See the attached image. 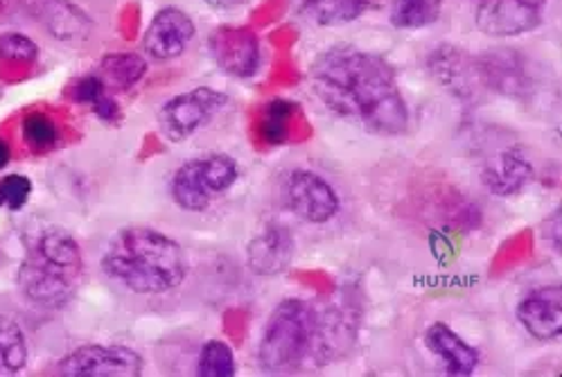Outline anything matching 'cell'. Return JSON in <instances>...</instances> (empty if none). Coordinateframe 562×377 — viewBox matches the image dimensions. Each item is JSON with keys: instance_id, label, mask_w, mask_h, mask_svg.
Segmentation results:
<instances>
[{"instance_id": "1", "label": "cell", "mask_w": 562, "mask_h": 377, "mask_svg": "<svg viewBox=\"0 0 562 377\" xmlns=\"http://www.w3.org/2000/svg\"><path fill=\"white\" fill-rule=\"evenodd\" d=\"M321 104L375 136H400L409 127V107L395 68L375 53L357 46H333L307 73Z\"/></svg>"}, {"instance_id": "2", "label": "cell", "mask_w": 562, "mask_h": 377, "mask_svg": "<svg viewBox=\"0 0 562 377\" xmlns=\"http://www.w3.org/2000/svg\"><path fill=\"white\" fill-rule=\"evenodd\" d=\"M100 265L109 280L138 297L168 295L183 285L190 271L186 248L175 237L147 226L117 231Z\"/></svg>"}, {"instance_id": "3", "label": "cell", "mask_w": 562, "mask_h": 377, "mask_svg": "<svg viewBox=\"0 0 562 377\" xmlns=\"http://www.w3.org/2000/svg\"><path fill=\"white\" fill-rule=\"evenodd\" d=\"M82 274V248L72 233L61 226H50L27 246V254L16 271V287L30 306L61 310L75 299Z\"/></svg>"}, {"instance_id": "4", "label": "cell", "mask_w": 562, "mask_h": 377, "mask_svg": "<svg viewBox=\"0 0 562 377\" xmlns=\"http://www.w3.org/2000/svg\"><path fill=\"white\" fill-rule=\"evenodd\" d=\"M321 334V319L314 306L303 299L278 303L269 314L258 344L260 368L269 375L292 373L310 357Z\"/></svg>"}, {"instance_id": "5", "label": "cell", "mask_w": 562, "mask_h": 377, "mask_svg": "<svg viewBox=\"0 0 562 377\" xmlns=\"http://www.w3.org/2000/svg\"><path fill=\"white\" fill-rule=\"evenodd\" d=\"M239 177L235 158L226 154H206L186 160L172 177V199L188 213H202L213 199L224 195Z\"/></svg>"}, {"instance_id": "6", "label": "cell", "mask_w": 562, "mask_h": 377, "mask_svg": "<svg viewBox=\"0 0 562 377\" xmlns=\"http://www.w3.org/2000/svg\"><path fill=\"white\" fill-rule=\"evenodd\" d=\"M226 104L228 96L211 87H199L188 93H179L160 107L158 127L172 143L188 141L199 130H204L220 111H224Z\"/></svg>"}, {"instance_id": "7", "label": "cell", "mask_w": 562, "mask_h": 377, "mask_svg": "<svg viewBox=\"0 0 562 377\" xmlns=\"http://www.w3.org/2000/svg\"><path fill=\"white\" fill-rule=\"evenodd\" d=\"M280 199L303 222L326 224L341 208L337 190L312 170H292L280 184Z\"/></svg>"}, {"instance_id": "8", "label": "cell", "mask_w": 562, "mask_h": 377, "mask_svg": "<svg viewBox=\"0 0 562 377\" xmlns=\"http://www.w3.org/2000/svg\"><path fill=\"white\" fill-rule=\"evenodd\" d=\"M143 368V357L120 344L79 346L57 364V373L66 377H138Z\"/></svg>"}, {"instance_id": "9", "label": "cell", "mask_w": 562, "mask_h": 377, "mask_svg": "<svg viewBox=\"0 0 562 377\" xmlns=\"http://www.w3.org/2000/svg\"><path fill=\"white\" fill-rule=\"evenodd\" d=\"M474 25L497 38L533 32L549 0H470Z\"/></svg>"}, {"instance_id": "10", "label": "cell", "mask_w": 562, "mask_h": 377, "mask_svg": "<svg viewBox=\"0 0 562 377\" xmlns=\"http://www.w3.org/2000/svg\"><path fill=\"white\" fill-rule=\"evenodd\" d=\"M209 53L220 70L249 79L260 68V38L249 27L222 25L209 36Z\"/></svg>"}, {"instance_id": "11", "label": "cell", "mask_w": 562, "mask_h": 377, "mask_svg": "<svg viewBox=\"0 0 562 377\" xmlns=\"http://www.w3.org/2000/svg\"><path fill=\"white\" fill-rule=\"evenodd\" d=\"M196 34L194 21L179 8L158 10L143 34V51L154 62H172L181 57Z\"/></svg>"}, {"instance_id": "12", "label": "cell", "mask_w": 562, "mask_h": 377, "mask_svg": "<svg viewBox=\"0 0 562 377\" xmlns=\"http://www.w3.org/2000/svg\"><path fill=\"white\" fill-rule=\"evenodd\" d=\"M517 321L531 337L540 342L558 340L562 332V289L558 285H544L531 289L517 306Z\"/></svg>"}, {"instance_id": "13", "label": "cell", "mask_w": 562, "mask_h": 377, "mask_svg": "<svg viewBox=\"0 0 562 377\" xmlns=\"http://www.w3.org/2000/svg\"><path fill=\"white\" fill-rule=\"evenodd\" d=\"M296 254V242L288 226L267 224L247 246V265L258 276L283 274Z\"/></svg>"}, {"instance_id": "14", "label": "cell", "mask_w": 562, "mask_h": 377, "mask_svg": "<svg viewBox=\"0 0 562 377\" xmlns=\"http://www.w3.org/2000/svg\"><path fill=\"white\" fill-rule=\"evenodd\" d=\"M476 62V70L484 89H493L502 96L521 98L529 91V73L527 64L519 53L510 48H497L484 53Z\"/></svg>"}, {"instance_id": "15", "label": "cell", "mask_w": 562, "mask_h": 377, "mask_svg": "<svg viewBox=\"0 0 562 377\" xmlns=\"http://www.w3.org/2000/svg\"><path fill=\"white\" fill-rule=\"evenodd\" d=\"M429 70L443 87L452 91V96L461 100H474L479 89L484 87L476 70V62L452 46H443L431 53Z\"/></svg>"}, {"instance_id": "16", "label": "cell", "mask_w": 562, "mask_h": 377, "mask_svg": "<svg viewBox=\"0 0 562 377\" xmlns=\"http://www.w3.org/2000/svg\"><path fill=\"white\" fill-rule=\"evenodd\" d=\"M427 348L446 362L450 375H472L479 366V353L461 334H457L448 323H431L425 332Z\"/></svg>"}, {"instance_id": "17", "label": "cell", "mask_w": 562, "mask_h": 377, "mask_svg": "<svg viewBox=\"0 0 562 377\" xmlns=\"http://www.w3.org/2000/svg\"><path fill=\"white\" fill-rule=\"evenodd\" d=\"M533 179V165L525 154L517 149H508L497 154L481 173L484 186L497 197L517 195L521 188H527Z\"/></svg>"}, {"instance_id": "18", "label": "cell", "mask_w": 562, "mask_h": 377, "mask_svg": "<svg viewBox=\"0 0 562 377\" xmlns=\"http://www.w3.org/2000/svg\"><path fill=\"white\" fill-rule=\"evenodd\" d=\"M42 19L46 30L59 41H85L93 30L89 14H85L70 0H46Z\"/></svg>"}, {"instance_id": "19", "label": "cell", "mask_w": 562, "mask_h": 377, "mask_svg": "<svg viewBox=\"0 0 562 377\" xmlns=\"http://www.w3.org/2000/svg\"><path fill=\"white\" fill-rule=\"evenodd\" d=\"M147 59L134 53H113L106 55L100 64V77L104 79L106 89L130 91L145 77Z\"/></svg>"}, {"instance_id": "20", "label": "cell", "mask_w": 562, "mask_h": 377, "mask_svg": "<svg viewBox=\"0 0 562 377\" xmlns=\"http://www.w3.org/2000/svg\"><path fill=\"white\" fill-rule=\"evenodd\" d=\"M446 0H391L389 19L397 30H423L434 25Z\"/></svg>"}, {"instance_id": "21", "label": "cell", "mask_w": 562, "mask_h": 377, "mask_svg": "<svg viewBox=\"0 0 562 377\" xmlns=\"http://www.w3.org/2000/svg\"><path fill=\"white\" fill-rule=\"evenodd\" d=\"M369 0H303V12L324 27H337L357 21L367 12Z\"/></svg>"}, {"instance_id": "22", "label": "cell", "mask_w": 562, "mask_h": 377, "mask_svg": "<svg viewBox=\"0 0 562 377\" xmlns=\"http://www.w3.org/2000/svg\"><path fill=\"white\" fill-rule=\"evenodd\" d=\"M30 357L23 328L8 314H0V375H16Z\"/></svg>"}, {"instance_id": "23", "label": "cell", "mask_w": 562, "mask_h": 377, "mask_svg": "<svg viewBox=\"0 0 562 377\" xmlns=\"http://www.w3.org/2000/svg\"><path fill=\"white\" fill-rule=\"evenodd\" d=\"M235 373H237V364L231 346L220 340L206 342L196 359V375L199 377H233Z\"/></svg>"}, {"instance_id": "24", "label": "cell", "mask_w": 562, "mask_h": 377, "mask_svg": "<svg viewBox=\"0 0 562 377\" xmlns=\"http://www.w3.org/2000/svg\"><path fill=\"white\" fill-rule=\"evenodd\" d=\"M294 115V104L288 100H273L265 107L260 134L269 145H283L290 134V122Z\"/></svg>"}, {"instance_id": "25", "label": "cell", "mask_w": 562, "mask_h": 377, "mask_svg": "<svg viewBox=\"0 0 562 377\" xmlns=\"http://www.w3.org/2000/svg\"><path fill=\"white\" fill-rule=\"evenodd\" d=\"M23 141L32 147V149H50L55 147L57 138H59V127L57 122L42 113V111H34L27 113L23 118Z\"/></svg>"}, {"instance_id": "26", "label": "cell", "mask_w": 562, "mask_h": 377, "mask_svg": "<svg viewBox=\"0 0 562 377\" xmlns=\"http://www.w3.org/2000/svg\"><path fill=\"white\" fill-rule=\"evenodd\" d=\"M32 181L25 175H8L0 179V208L8 211H21L30 201Z\"/></svg>"}, {"instance_id": "27", "label": "cell", "mask_w": 562, "mask_h": 377, "mask_svg": "<svg viewBox=\"0 0 562 377\" xmlns=\"http://www.w3.org/2000/svg\"><path fill=\"white\" fill-rule=\"evenodd\" d=\"M0 57L10 62H34L38 57V46L21 32L0 34Z\"/></svg>"}, {"instance_id": "28", "label": "cell", "mask_w": 562, "mask_h": 377, "mask_svg": "<svg viewBox=\"0 0 562 377\" xmlns=\"http://www.w3.org/2000/svg\"><path fill=\"white\" fill-rule=\"evenodd\" d=\"M109 93L106 84L100 75H85L79 77L72 87H70V98L77 102V104H89L91 109Z\"/></svg>"}, {"instance_id": "29", "label": "cell", "mask_w": 562, "mask_h": 377, "mask_svg": "<svg viewBox=\"0 0 562 377\" xmlns=\"http://www.w3.org/2000/svg\"><path fill=\"white\" fill-rule=\"evenodd\" d=\"M204 3L211 8V10H217V12H231V10H237L243 8L247 0H204Z\"/></svg>"}, {"instance_id": "30", "label": "cell", "mask_w": 562, "mask_h": 377, "mask_svg": "<svg viewBox=\"0 0 562 377\" xmlns=\"http://www.w3.org/2000/svg\"><path fill=\"white\" fill-rule=\"evenodd\" d=\"M12 160V147L5 138H0V170H5Z\"/></svg>"}]
</instances>
